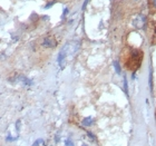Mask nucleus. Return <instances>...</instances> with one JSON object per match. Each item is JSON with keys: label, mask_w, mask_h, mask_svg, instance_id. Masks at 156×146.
<instances>
[{"label": "nucleus", "mask_w": 156, "mask_h": 146, "mask_svg": "<svg viewBox=\"0 0 156 146\" xmlns=\"http://www.w3.org/2000/svg\"><path fill=\"white\" fill-rule=\"evenodd\" d=\"M65 145L66 146H74V142H73L70 138H67V140L65 141Z\"/></svg>", "instance_id": "423d86ee"}, {"label": "nucleus", "mask_w": 156, "mask_h": 146, "mask_svg": "<svg viewBox=\"0 0 156 146\" xmlns=\"http://www.w3.org/2000/svg\"><path fill=\"white\" fill-rule=\"evenodd\" d=\"M44 143V140H41V138H39V140H37L35 143L33 144V146H39L40 144H42Z\"/></svg>", "instance_id": "0eeeda50"}, {"label": "nucleus", "mask_w": 156, "mask_h": 146, "mask_svg": "<svg viewBox=\"0 0 156 146\" xmlns=\"http://www.w3.org/2000/svg\"><path fill=\"white\" fill-rule=\"evenodd\" d=\"M93 123H94V120H93L91 117H87V118H85V119L83 120V125H84V126H90Z\"/></svg>", "instance_id": "20e7f679"}, {"label": "nucleus", "mask_w": 156, "mask_h": 146, "mask_svg": "<svg viewBox=\"0 0 156 146\" xmlns=\"http://www.w3.org/2000/svg\"><path fill=\"white\" fill-rule=\"evenodd\" d=\"M151 1H152V5L156 8V0H151Z\"/></svg>", "instance_id": "1a4fd4ad"}, {"label": "nucleus", "mask_w": 156, "mask_h": 146, "mask_svg": "<svg viewBox=\"0 0 156 146\" xmlns=\"http://www.w3.org/2000/svg\"><path fill=\"white\" fill-rule=\"evenodd\" d=\"M145 21H146V18L142 15H138L136 16V18L134 19V26L137 27V28H142L145 25Z\"/></svg>", "instance_id": "f03ea898"}, {"label": "nucleus", "mask_w": 156, "mask_h": 146, "mask_svg": "<svg viewBox=\"0 0 156 146\" xmlns=\"http://www.w3.org/2000/svg\"><path fill=\"white\" fill-rule=\"evenodd\" d=\"M114 66H115V70H116L117 74H120V67H119V64L117 62H114Z\"/></svg>", "instance_id": "39448f33"}, {"label": "nucleus", "mask_w": 156, "mask_h": 146, "mask_svg": "<svg viewBox=\"0 0 156 146\" xmlns=\"http://www.w3.org/2000/svg\"><path fill=\"white\" fill-rule=\"evenodd\" d=\"M16 81H18V83H21V84H23V85H27V86L33 85V80H31V79H29V78H27L26 76H23V75L17 76Z\"/></svg>", "instance_id": "7ed1b4c3"}, {"label": "nucleus", "mask_w": 156, "mask_h": 146, "mask_svg": "<svg viewBox=\"0 0 156 146\" xmlns=\"http://www.w3.org/2000/svg\"><path fill=\"white\" fill-rule=\"evenodd\" d=\"M56 45H57V41L55 40L54 37H47L42 41V46L45 48H54V47H56Z\"/></svg>", "instance_id": "f257e3e1"}, {"label": "nucleus", "mask_w": 156, "mask_h": 146, "mask_svg": "<svg viewBox=\"0 0 156 146\" xmlns=\"http://www.w3.org/2000/svg\"><path fill=\"white\" fill-rule=\"evenodd\" d=\"M18 140L17 137H11V136H7V141H9V142H12V141H16Z\"/></svg>", "instance_id": "6e6552de"}]
</instances>
